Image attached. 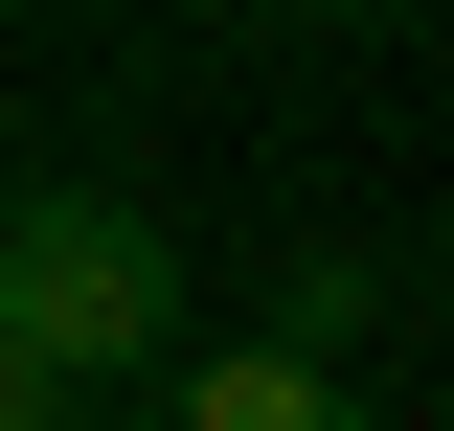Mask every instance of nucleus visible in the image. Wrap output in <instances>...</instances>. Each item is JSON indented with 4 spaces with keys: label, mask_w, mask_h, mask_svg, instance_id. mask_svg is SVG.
<instances>
[{
    "label": "nucleus",
    "mask_w": 454,
    "mask_h": 431,
    "mask_svg": "<svg viewBox=\"0 0 454 431\" xmlns=\"http://www.w3.org/2000/svg\"><path fill=\"white\" fill-rule=\"evenodd\" d=\"M182 318H205V295H182L160 205H114V182H23V205H0V364L46 386V409L68 386H160Z\"/></svg>",
    "instance_id": "obj_1"
},
{
    "label": "nucleus",
    "mask_w": 454,
    "mask_h": 431,
    "mask_svg": "<svg viewBox=\"0 0 454 431\" xmlns=\"http://www.w3.org/2000/svg\"><path fill=\"white\" fill-rule=\"evenodd\" d=\"M160 409L182 431H364V386L295 364V341H227V364H160Z\"/></svg>",
    "instance_id": "obj_2"
},
{
    "label": "nucleus",
    "mask_w": 454,
    "mask_h": 431,
    "mask_svg": "<svg viewBox=\"0 0 454 431\" xmlns=\"http://www.w3.org/2000/svg\"><path fill=\"white\" fill-rule=\"evenodd\" d=\"M364 318H387V295H364V250H318V272H295V295H273V341H295V364H340V341H364Z\"/></svg>",
    "instance_id": "obj_3"
},
{
    "label": "nucleus",
    "mask_w": 454,
    "mask_h": 431,
    "mask_svg": "<svg viewBox=\"0 0 454 431\" xmlns=\"http://www.w3.org/2000/svg\"><path fill=\"white\" fill-rule=\"evenodd\" d=\"M295 23H409V0H295Z\"/></svg>",
    "instance_id": "obj_4"
},
{
    "label": "nucleus",
    "mask_w": 454,
    "mask_h": 431,
    "mask_svg": "<svg viewBox=\"0 0 454 431\" xmlns=\"http://www.w3.org/2000/svg\"><path fill=\"white\" fill-rule=\"evenodd\" d=\"M0 431H46V409H0Z\"/></svg>",
    "instance_id": "obj_5"
},
{
    "label": "nucleus",
    "mask_w": 454,
    "mask_h": 431,
    "mask_svg": "<svg viewBox=\"0 0 454 431\" xmlns=\"http://www.w3.org/2000/svg\"><path fill=\"white\" fill-rule=\"evenodd\" d=\"M432 431H454V386H432Z\"/></svg>",
    "instance_id": "obj_6"
}]
</instances>
